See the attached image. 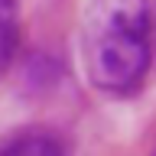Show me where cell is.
I'll return each instance as SVG.
<instances>
[{
	"label": "cell",
	"mask_w": 156,
	"mask_h": 156,
	"mask_svg": "<svg viewBox=\"0 0 156 156\" xmlns=\"http://www.w3.org/2000/svg\"><path fill=\"white\" fill-rule=\"evenodd\" d=\"M88 81L104 94H133L150 68L146 0H88L81 26Z\"/></svg>",
	"instance_id": "1"
},
{
	"label": "cell",
	"mask_w": 156,
	"mask_h": 156,
	"mask_svg": "<svg viewBox=\"0 0 156 156\" xmlns=\"http://www.w3.org/2000/svg\"><path fill=\"white\" fill-rule=\"evenodd\" d=\"M0 156H68V150L49 130H26L0 146Z\"/></svg>",
	"instance_id": "2"
},
{
	"label": "cell",
	"mask_w": 156,
	"mask_h": 156,
	"mask_svg": "<svg viewBox=\"0 0 156 156\" xmlns=\"http://www.w3.org/2000/svg\"><path fill=\"white\" fill-rule=\"evenodd\" d=\"M20 49V7L16 0H0V75L10 68Z\"/></svg>",
	"instance_id": "3"
}]
</instances>
